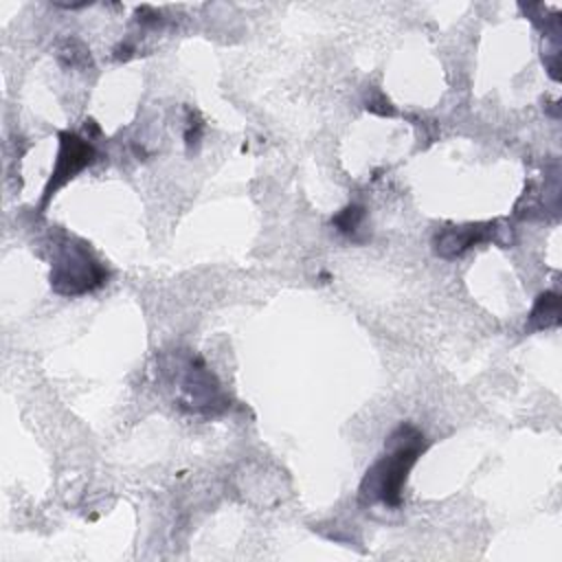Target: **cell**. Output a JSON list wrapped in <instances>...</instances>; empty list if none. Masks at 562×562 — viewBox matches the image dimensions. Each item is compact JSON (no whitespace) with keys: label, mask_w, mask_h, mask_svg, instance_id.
Segmentation results:
<instances>
[{"label":"cell","mask_w":562,"mask_h":562,"mask_svg":"<svg viewBox=\"0 0 562 562\" xmlns=\"http://www.w3.org/2000/svg\"><path fill=\"white\" fill-rule=\"evenodd\" d=\"M94 160V147L90 140L81 138L75 132H59V151L53 167V176L44 191V202L64 187L70 178H75L83 167H88Z\"/></svg>","instance_id":"3957f363"},{"label":"cell","mask_w":562,"mask_h":562,"mask_svg":"<svg viewBox=\"0 0 562 562\" xmlns=\"http://www.w3.org/2000/svg\"><path fill=\"white\" fill-rule=\"evenodd\" d=\"M48 279L57 294L79 296L101 288L108 279V272L83 244L64 241L55 250Z\"/></svg>","instance_id":"7a4b0ae2"},{"label":"cell","mask_w":562,"mask_h":562,"mask_svg":"<svg viewBox=\"0 0 562 562\" xmlns=\"http://www.w3.org/2000/svg\"><path fill=\"white\" fill-rule=\"evenodd\" d=\"M496 222H487V224H468V226H448L443 231L437 233L435 237V252L443 259H454L459 255H463L468 248L494 239L496 233Z\"/></svg>","instance_id":"5b68a950"},{"label":"cell","mask_w":562,"mask_h":562,"mask_svg":"<svg viewBox=\"0 0 562 562\" xmlns=\"http://www.w3.org/2000/svg\"><path fill=\"white\" fill-rule=\"evenodd\" d=\"M180 391H182L180 406L189 404L191 411L215 413L226 406V397L222 395L220 384L215 382L213 373H209L206 367L198 358H191L187 362V371L180 380Z\"/></svg>","instance_id":"277c9868"},{"label":"cell","mask_w":562,"mask_h":562,"mask_svg":"<svg viewBox=\"0 0 562 562\" xmlns=\"http://www.w3.org/2000/svg\"><path fill=\"white\" fill-rule=\"evenodd\" d=\"M386 452L367 470L360 483V503H382L386 507H400L406 476L426 448L424 435L411 426L400 424L384 443Z\"/></svg>","instance_id":"6da1fadb"},{"label":"cell","mask_w":562,"mask_h":562,"mask_svg":"<svg viewBox=\"0 0 562 562\" xmlns=\"http://www.w3.org/2000/svg\"><path fill=\"white\" fill-rule=\"evenodd\" d=\"M560 323V299L555 292H544L538 296L531 314L529 329H547Z\"/></svg>","instance_id":"8992f818"},{"label":"cell","mask_w":562,"mask_h":562,"mask_svg":"<svg viewBox=\"0 0 562 562\" xmlns=\"http://www.w3.org/2000/svg\"><path fill=\"white\" fill-rule=\"evenodd\" d=\"M362 220H364V209H362L360 204H349V206H345V209L331 220V224H334L340 233L353 235V233L358 231V226L362 224Z\"/></svg>","instance_id":"52a82bcc"}]
</instances>
